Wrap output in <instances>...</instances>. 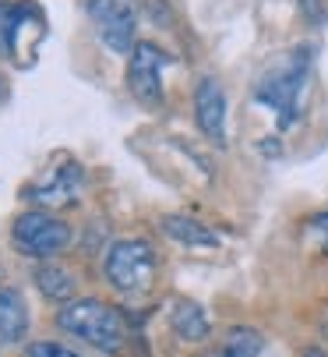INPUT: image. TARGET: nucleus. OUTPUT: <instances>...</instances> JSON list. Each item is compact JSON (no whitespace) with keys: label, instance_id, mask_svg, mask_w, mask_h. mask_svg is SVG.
Masks as SVG:
<instances>
[{"label":"nucleus","instance_id":"nucleus-1","mask_svg":"<svg viewBox=\"0 0 328 357\" xmlns=\"http://www.w3.org/2000/svg\"><path fill=\"white\" fill-rule=\"evenodd\" d=\"M311 75H314V50L311 46H297V50H290L286 57H279L258 78L254 99L276 114L279 131H286V128H293L300 121V114H304V92L311 85Z\"/></svg>","mask_w":328,"mask_h":357},{"label":"nucleus","instance_id":"nucleus-2","mask_svg":"<svg viewBox=\"0 0 328 357\" xmlns=\"http://www.w3.org/2000/svg\"><path fill=\"white\" fill-rule=\"evenodd\" d=\"M57 326L78 340H85L88 347L102 350V354H117L124 350V340H127V326H124V315L106 304L99 297H85V301H71L57 312Z\"/></svg>","mask_w":328,"mask_h":357},{"label":"nucleus","instance_id":"nucleus-3","mask_svg":"<svg viewBox=\"0 0 328 357\" xmlns=\"http://www.w3.org/2000/svg\"><path fill=\"white\" fill-rule=\"evenodd\" d=\"M102 273H106L109 287H117L120 294H141L155 280V251L141 237L117 241V244H109V251H106Z\"/></svg>","mask_w":328,"mask_h":357},{"label":"nucleus","instance_id":"nucleus-4","mask_svg":"<svg viewBox=\"0 0 328 357\" xmlns=\"http://www.w3.org/2000/svg\"><path fill=\"white\" fill-rule=\"evenodd\" d=\"M71 237V227L49 213H22L11 227V241L25 259H53V255L68 251Z\"/></svg>","mask_w":328,"mask_h":357},{"label":"nucleus","instance_id":"nucleus-5","mask_svg":"<svg viewBox=\"0 0 328 357\" xmlns=\"http://www.w3.org/2000/svg\"><path fill=\"white\" fill-rule=\"evenodd\" d=\"M88 18L95 36L102 39L106 50L114 54H131L138 46V11L131 0H88Z\"/></svg>","mask_w":328,"mask_h":357},{"label":"nucleus","instance_id":"nucleus-6","mask_svg":"<svg viewBox=\"0 0 328 357\" xmlns=\"http://www.w3.org/2000/svg\"><path fill=\"white\" fill-rule=\"evenodd\" d=\"M170 64V54L159 50L155 43H138L131 50V61H127V89L134 92L138 103L145 107H159L162 103V68Z\"/></svg>","mask_w":328,"mask_h":357},{"label":"nucleus","instance_id":"nucleus-7","mask_svg":"<svg viewBox=\"0 0 328 357\" xmlns=\"http://www.w3.org/2000/svg\"><path fill=\"white\" fill-rule=\"evenodd\" d=\"M194 121L208 142L215 145L226 142V92L212 75L201 78L194 89Z\"/></svg>","mask_w":328,"mask_h":357},{"label":"nucleus","instance_id":"nucleus-8","mask_svg":"<svg viewBox=\"0 0 328 357\" xmlns=\"http://www.w3.org/2000/svg\"><path fill=\"white\" fill-rule=\"evenodd\" d=\"M81 191V174L78 167H57L46 181L25 188V198L39 202V206H75Z\"/></svg>","mask_w":328,"mask_h":357},{"label":"nucleus","instance_id":"nucleus-9","mask_svg":"<svg viewBox=\"0 0 328 357\" xmlns=\"http://www.w3.org/2000/svg\"><path fill=\"white\" fill-rule=\"evenodd\" d=\"M32 25L42 29V18H39L36 8H29V4H0V54H4L8 61H18V54H22V43L18 39Z\"/></svg>","mask_w":328,"mask_h":357},{"label":"nucleus","instance_id":"nucleus-10","mask_svg":"<svg viewBox=\"0 0 328 357\" xmlns=\"http://www.w3.org/2000/svg\"><path fill=\"white\" fill-rule=\"evenodd\" d=\"M29 333V308L18 290H0V343H18Z\"/></svg>","mask_w":328,"mask_h":357},{"label":"nucleus","instance_id":"nucleus-11","mask_svg":"<svg viewBox=\"0 0 328 357\" xmlns=\"http://www.w3.org/2000/svg\"><path fill=\"white\" fill-rule=\"evenodd\" d=\"M261 347H265V336H261L258 329H251V326H233V329H226V336L219 340L205 357H258Z\"/></svg>","mask_w":328,"mask_h":357},{"label":"nucleus","instance_id":"nucleus-12","mask_svg":"<svg viewBox=\"0 0 328 357\" xmlns=\"http://www.w3.org/2000/svg\"><path fill=\"white\" fill-rule=\"evenodd\" d=\"M162 230H166V237H173L187 248H215L219 244V234L208 223L191 220V216H166L162 220Z\"/></svg>","mask_w":328,"mask_h":357},{"label":"nucleus","instance_id":"nucleus-13","mask_svg":"<svg viewBox=\"0 0 328 357\" xmlns=\"http://www.w3.org/2000/svg\"><path fill=\"white\" fill-rule=\"evenodd\" d=\"M173 329H177V336L180 340H187V343H201V340H208V315H205V308L201 304H194V301H180L177 308H173Z\"/></svg>","mask_w":328,"mask_h":357},{"label":"nucleus","instance_id":"nucleus-14","mask_svg":"<svg viewBox=\"0 0 328 357\" xmlns=\"http://www.w3.org/2000/svg\"><path fill=\"white\" fill-rule=\"evenodd\" d=\"M36 287L42 290V297L64 304V301H71V294H75V276H71L64 266H57V262H46V266L36 269Z\"/></svg>","mask_w":328,"mask_h":357},{"label":"nucleus","instance_id":"nucleus-15","mask_svg":"<svg viewBox=\"0 0 328 357\" xmlns=\"http://www.w3.org/2000/svg\"><path fill=\"white\" fill-rule=\"evenodd\" d=\"M25 357H81V354H75L64 343H32Z\"/></svg>","mask_w":328,"mask_h":357},{"label":"nucleus","instance_id":"nucleus-16","mask_svg":"<svg viewBox=\"0 0 328 357\" xmlns=\"http://www.w3.org/2000/svg\"><path fill=\"white\" fill-rule=\"evenodd\" d=\"M311 230H314V237H318V244H321V251L328 255V209H321L314 220H311Z\"/></svg>","mask_w":328,"mask_h":357},{"label":"nucleus","instance_id":"nucleus-17","mask_svg":"<svg viewBox=\"0 0 328 357\" xmlns=\"http://www.w3.org/2000/svg\"><path fill=\"white\" fill-rule=\"evenodd\" d=\"M304 357H328V354H325V350H318V347H307V350H304Z\"/></svg>","mask_w":328,"mask_h":357}]
</instances>
